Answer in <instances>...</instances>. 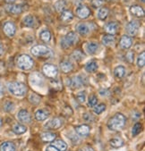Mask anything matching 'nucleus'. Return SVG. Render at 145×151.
Wrapping results in <instances>:
<instances>
[{"instance_id": "f257e3e1", "label": "nucleus", "mask_w": 145, "mask_h": 151, "mask_svg": "<svg viewBox=\"0 0 145 151\" xmlns=\"http://www.w3.org/2000/svg\"><path fill=\"white\" fill-rule=\"evenodd\" d=\"M126 119L125 115L121 113H118L113 115L107 122V128L111 131H121L126 125Z\"/></svg>"}, {"instance_id": "f03ea898", "label": "nucleus", "mask_w": 145, "mask_h": 151, "mask_svg": "<svg viewBox=\"0 0 145 151\" xmlns=\"http://www.w3.org/2000/svg\"><path fill=\"white\" fill-rule=\"evenodd\" d=\"M11 94L16 97H23L27 92L26 86L22 82H11L7 86Z\"/></svg>"}, {"instance_id": "7ed1b4c3", "label": "nucleus", "mask_w": 145, "mask_h": 151, "mask_svg": "<svg viewBox=\"0 0 145 151\" xmlns=\"http://www.w3.org/2000/svg\"><path fill=\"white\" fill-rule=\"evenodd\" d=\"M17 65L21 70H30L33 66V60L27 55H22L17 59Z\"/></svg>"}, {"instance_id": "20e7f679", "label": "nucleus", "mask_w": 145, "mask_h": 151, "mask_svg": "<svg viewBox=\"0 0 145 151\" xmlns=\"http://www.w3.org/2000/svg\"><path fill=\"white\" fill-rule=\"evenodd\" d=\"M32 54L34 55L35 56H50L52 55L51 50L43 45H37L35 47H33L31 50Z\"/></svg>"}, {"instance_id": "39448f33", "label": "nucleus", "mask_w": 145, "mask_h": 151, "mask_svg": "<svg viewBox=\"0 0 145 151\" xmlns=\"http://www.w3.org/2000/svg\"><path fill=\"white\" fill-rule=\"evenodd\" d=\"M77 40H78L77 35L74 32H70L65 36V38L63 39V40L61 42V45L64 48H67L71 46H74L77 42Z\"/></svg>"}, {"instance_id": "423d86ee", "label": "nucleus", "mask_w": 145, "mask_h": 151, "mask_svg": "<svg viewBox=\"0 0 145 151\" xmlns=\"http://www.w3.org/2000/svg\"><path fill=\"white\" fill-rule=\"evenodd\" d=\"M139 28H140V24L137 21H131L126 25V32L129 35L134 36L138 33Z\"/></svg>"}, {"instance_id": "0eeeda50", "label": "nucleus", "mask_w": 145, "mask_h": 151, "mask_svg": "<svg viewBox=\"0 0 145 151\" xmlns=\"http://www.w3.org/2000/svg\"><path fill=\"white\" fill-rule=\"evenodd\" d=\"M62 124H63L62 120L60 118L56 117V118H53L50 121H48V122L46 124L45 127L49 130H57L62 126Z\"/></svg>"}, {"instance_id": "6e6552de", "label": "nucleus", "mask_w": 145, "mask_h": 151, "mask_svg": "<svg viewBox=\"0 0 145 151\" xmlns=\"http://www.w3.org/2000/svg\"><path fill=\"white\" fill-rule=\"evenodd\" d=\"M17 118L22 124H29V123H31V121H32L30 113L25 109H22L19 111V113L17 114Z\"/></svg>"}, {"instance_id": "1a4fd4ad", "label": "nucleus", "mask_w": 145, "mask_h": 151, "mask_svg": "<svg viewBox=\"0 0 145 151\" xmlns=\"http://www.w3.org/2000/svg\"><path fill=\"white\" fill-rule=\"evenodd\" d=\"M43 72L48 77L50 78H55L57 75V68L50 64H46L43 66Z\"/></svg>"}, {"instance_id": "9d476101", "label": "nucleus", "mask_w": 145, "mask_h": 151, "mask_svg": "<svg viewBox=\"0 0 145 151\" xmlns=\"http://www.w3.org/2000/svg\"><path fill=\"white\" fill-rule=\"evenodd\" d=\"M30 81L34 86H42L44 83V79L41 74H40L38 73H34L31 75Z\"/></svg>"}, {"instance_id": "9b49d317", "label": "nucleus", "mask_w": 145, "mask_h": 151, "mask_svg": "<svg viewBox=\"0 0 145 151\" xmlns=\"http://www.w3.org/2000/svg\"><path fill=\"white\" fill-rule=\"evenodd\" d=\"M90 131H91V128L86 125V124H82V125H79L77 127H75V132L78 136H82V137H86L88 136L89 133H90Z\"/></svg>"}, {"instance_id": "f8f14e48", "label": "nucleus", "mask_w": 145, "mask_h": 151, "mask_svg": "<svg viewBox=\"0 0 145 151\" xmlns=\"http://www.w3.org/2000/svg\"><path fill=\"white\" fill-rule=\"evenodd\" d=\"M16 32V28L15 25L13 22H6L4 25V32L8 36V37H13L15 34Z\"/></svg>"}, {"instance_id": "ddd939ff", "label": "nucleus", "mask_w": 145, "mask_h": 151, "mask_svg": "<svg viewBox=\"0 0 145 151\" xmlns=\"http://www.w3.org/2000/svg\"><path fill=\"white\" fill-rule=\"evenodd\" d=\"M91 12H90V9L87 7V6H79L77 9H76V14L78 17L82 18V19H85L87 18L89 15H90Z\"/></svg>"}, {"instance_id": "4468645a", "label": "nucleus", "mask_w": 145, "mask_h": 151, "mask_svg": "<svg viewBox=\"0 0 145 151\" xmlns=\"http://www.w3.org/2000/svg\"><path fill=\"white\" fill-rule=\"evenodd\" d=\"M105 29L107 33H109L110 35L115 34L118 32V23L115 22H108L106 26H105Z\"/></svg>"}, {"instance_id": "2eb2a0df", "label": "nucleus", "mask_w": 145, "mask_h": 151, "mask_svg": "<svg viewBox=\"0 0 145 151\" xmlns=\"http://www.w3.org/2000/svg\"><path fill=\"white\" fill-rule=\"evenodd\" d=\"M119 45H120L121 48H123V49H128L132 46V39L129 36H127V35H124L121 38L120 41H119Z\"/></svg>"}, {"instance_id": "dca6fc26", "label": "nucleus", "mask_w": 145, "mask_h": 151, "mask_svg": "<svg viewBox=\"0 0 145 151\" xmlns=\"http://www.w3.org/2000/svg\"><path fill=\"white\" fill-rule=\"evenodd\" d=\"M85 48H86V51L88 54L94 55L99 49V45L97 43H95V42H89V43L86 44Z\"/></svg>"}, {"instance_id": "f3484780", "label": "nucleus", "mask_w": 145, "mask_h": 151, "mask_svg": "<svg viewBox=\"0 0 145 151\" xmlns=\"http://www.w3.org/2000/svg\"><path fill=\"white\" fill-rule=\"evenodd\" d=\"M52 146L55 147L56 149H58L59 151H66L67 149V145L64 140L61 139H57V140H54L52 142Z\"/></svg>"}, {"instance_id": "a211bd4d", "label": "nucleus", "mask_w": 145, "mask_h": 151, "mask_svg": "<svg viewBox=\"0 0 145 151\" xmlns=\"http://www.w3.org/2000/svg\"><path fill=\"white\" fill-rule=\"evenodd\" d=\"M49 115V113L43 109H39L35 113V118L37 121H45Z\"/></svg>"}, {"instance_id": "6ab92c4d", "label": "nucleus", "mask_w": 145, "mask_h": 151, "mask_svg": "<svg viewBox=\"0 0 145 151\" xmlns=\"http://www.w3.org/2000/svg\"><path fill=\"white\" fill-rule=\"evenodd\" d=\"M56 134L53 133V132H44L41 133L40 135V138L43 141L45 142H50V141H53L55 140L56 139Z\"/></svg>"}, {"instance_id": "aec40b11", "label": "nucleus", "mask_w": 145, "mask_h": 151, "mask_svg": "<svg viewBox=\"0 0 145 151\" xmlns=\"http://www.w3.org/2000/svg\"><path fill=\"white\" fill-rule=\"evenodd\" d=\"M130 11H131L132 14H133L137 17H142L144 15V10L142 9V7H141L139 6H132L130 8Z\"/></svg>"}, {"instance_id": "412c9836", "label": "nucleus", "mask_w": 145, "mask_h": 151, "mask_svg": "<svg viewBox=\"0 0 145 151\" xmlns=\"http://www.w3.org/2000/svg\"><path fill=\"white\" fill-rule=\"evenodd\" d=\"M0 151H16V148L14 143L6 141L1 144V146H0Z\"/></svg>"}, {"instance_id": "4be33fe9", "label": "nucleus", "mask_w": 145, "mask_h": 151, "mask_svg": "<svg viewBox=\"0 0 145 151\" xmlns=\"http://www.w3.org/2000/svg\"><path fill=\"white\" fill-rule=\"evenodd\" d=\"M76 31L78 33H80L81 35H87L89 33V27L87 26V24L85 23H79L76 26Z\"/></svg>"}, {"instance_id": "5701e85b", "label": "nucleus", "mask_w": 145, "mask_h": 151, "mask_svg": "<svg viewBox=\"0 0 145 151\" xmlns=\"http://www.w3.org/2000/svg\"><path fill=\"white\" fill-rule=\"evenodd\" d=\"M125 74H126V68H125V66L118 65V66H117V67L115 68V70H114V75L117 77V78L121 79V78H123L125 76Z\"/></svg>"}, {"instance_id": "b1692460", "label": "nucleus", "mask_w": 145, "mask_h": 151, "mask_svg": "<svg viewBox=\"0 0 145 151\" xmlns=\"http://www.w3.org/2000/svg\"><path fill=\"white\" fill-rule=\"evenodd\" d=\"M73 68H74V66H73L72 63H70L68 61H64V62L60 63V69L65 73H70L73 70Z\"/></svg>"}, {"instance_id": "393cba45", "label": "nucleus", "mask_w": 145, "mask_h": 151, "mask_svg": "<svg viewBox=\"0 0 145 151\" xmlns=\"http://www.w3.org/2000/svg\"><path fill=\"white\" fill-rule=\"evenodd\" d=\"M27 131V127L24 126L23 124H16L13 126V132L15 133V134H23L25 133Z\"/></svg>"}, {"instance_id": "a878e982", "label": "nucleus", "mask_w": 145, "mask_h": 151, "mask_svg": "<svg viewBox=\"0 0 145 151\" xmlns=\"http://www.w3.org/2000/svg\"><path fill=\"white\" fill-rule=\"evenodd\" d=\"M6 9L9 13L14 14H17L22 13V6H18V5H7L6 6Z\"/></svg>"}, {"instance_id": "bb28decb", "label": "nucleus", "mask_w": 145, "mask_h": 151, "mask_svg": "<svg viewBox=\"0 0 145 151\" xmlns=\"http://www.w3.org/2000/svg\"><path fill=\"white\" fill-rule=\"evenodd\" d=\"M83 78L82 76H77L71 81L70 86H72L73 88H80L83 85Z\"/></svg>"}, {"instance_id": "cd10ccee", "label": "nucleus", "mask_w": 145, "mask_h": 151, "mask_svg": "<svg viewBox=\"0 0 145 151\" xmlns=\"http://www.w3.org/2000/svg\"><path fill=\"white\" fill-rule=\"evenodd\" d=\"M109 143L113 147L118 148V147H122L124 145V140L122 139H120V138H113V139H110Z\"/></svg>"}, {"instance_id": "c85d7f7f", "label": "nucleus", "mask_w": 145, "mask_h": 151, "mask_svg": "<svg viewBox=\"0 0 145 151\" xmlns=\"http://www.w3.org/2000/svg\"><path fill=\"white\" fill-rule=\"evenodd\" d=\"M85 70L88 73H95L98 70V64L94 61H92L90 63H88L85 66Z\"/></svg>"}, {"instance_id": "c756f323", "label": "nucleus", "mask_w": 145, "mask_h": 151, "mask_svg": "<svg viewBox=\"0 0 145 151\" xmlns=\"http://www.w3.org/2000/svg\"><path fill=\"white\" fill-rule=\"evenodd\" d=\"M115 37L113 35H110V34H107V35H105L102 39V41H103V44L106 45V46H111L115 43Z\"/></svg>"}, {"instance_id": "7c9ffc66", "label": "nucleus", "mask_w": 145, "mask_h": 151, "mask_svg": "<svg viewBox=\"0 0 145 151\" xmlns=\"http://www.w3.org/2000/svg\"><path fill=\"white\" fill-rule=\"evenodd\" d=\"M23 23L27 27H33L34 24H35L34 17L32 16V15H27V16H25L24 19H23Z\"/></svg>"}, {"instance_id": "2f4dec72", "label": "nucleus", "mask_w": 145, "mask_h": 151, "mask_svg": "<svg viewBox=\"0 0 145 151\" xmlns=\"http://www.w3.org/2000/svg\"><path fill=\"white\" fill-rule=\"evenodd\" d=\"M74 18V14L69 10H64L61 15V19L65 22H70Z\"/></svg>"}, {"instance_id": "473e14b6", "label": "nucleus", "mask_w": 145, "mask_h": 151, "mask_svg": "<svg viewBox=\"0 0 145 151\" xmlns=\"http://www.w3.org/2000/svg\"><path fill=\"white\" fill-rule=\"evenodd\" d=\"M40 39L45 41V42H48L51 39V33L49 31H48V29H45V31H42L40 32Z\"/></svg>"}, {"instance_id": "72a5a7b5", "label": "nucleus", "mask_w": 145, "mask_h": 151, "mask_svg": "<svg viewBox=\"0 0 145 151\" xmlns=\"http://www.w3.org/2000/svg\"><path fill=\"white\" fill-rule=\"evenodd\" d=\"M108 15V9L106 7H102L98 12V18L100 20H105Z\"/></svg>"}, {"instance_id": "f704fd0d", "label": "nucleus", "mask_w": 145, "mask_h": 151, "mask_svg": "<svg viewBox=\"0 0 145 151\" xmlns=\"http://www.w3.org/2000/svg\"><path fill=\"white\" fill-rule=\"evenodd\" d=\"M65 7H66V3L64 0H58V1H56L55 4V9L57 12H63Z\"/></svg>"}, {"instance_id": "c9c22d12", "label": "nucleus", "mask_w": 145, "mask_h": 151, "mask_svg": "<svg viewBox=\"0 0 145 151\" xmlns=\"http://www.w3.org/2000/svg\"><path fill=\"white\" fill-rule=\"evenodd\" d=\"M106 110V105L105 104H99L93 106V111L96 114H100Z\"/></svg>"}, {"instance_id": "e433bc0d", "label": "nucleus", "mask_w": 145, "mask_h": 151, "mask_svg": "<svg viewBox=\"0 0 145 151\" xmlns=\"http://www.w3.org/2000/svg\"><path fill=\"white\" fill-rule=\"evenodd\" d=\"M141 124H140V123H136L134 125H133V130H132V134H133V136H136V135H138L141 132Z\"/></svg>"}, {"instance_id": "4c0bfd02", "label": "nucleus", "mask_w": 145, "mask_h": 151, "mask_svg": "<svg viewBox=\"0 0 145 151\" xmlns=\"http://www.w3.org/2000/svg\"><path fill=\"white\" fill-rule=\"evenodd\" d=\"M144 65H145V53L142 52V53L139 55V57H138V59H137V65H138L140 68H141V67L144 66Z\"/></svg>"}, {"instance_id": "58836bf2", "label": "nucleus", "mask_w": 145, "mask_h": 151, "mask_svg": "<svg viewBox=\"0 0 145 151\" xmlns=\"http://www.w3.org/2000/svg\"><path fill=\"white\" fill-rule=\"evenodd\" d=\"M97 103H98V99L96 98V96H95V95L90 96L89 100H88V105H89V106L93 107L94 106L97 105Z\"/></svg>"}, {"instance_id": "ea45409f", "label": "nucleus", "mask_w": 145, "mask_h": 151, "mask_svg": "<svg viewBox=\"0 0 145 151\" xmlns=\"http://www.w3.org/2000/svg\"><path fill=\"white\" fill-rule=\"evenodd\" d=\"M72 56H73V58H74V60H76V61H81V60L83 58L82 53L81 51H79V50L74 51V52L72 54Z\"/></svg>"}, {"instance_id": "a19ab883", "label": "nucleus", "mask_w": 145, "mask_h": 151, "mask_svg": "<svg viewBox=\"0 0 145 151\" xmlns=\"http://www.w3.org/2000/svg\"><path fill=\"white\" fill-rule=\"evenodd\" d=\"M4 108H5V110H6V112L10 113V112L14 111V103H13V102L7 101V102L5 104Z\"/></svg>"}, {"instance_id": "79ce46f5", "label": "nucleus", "mask_w": 145, "mask_h": 151, "mask_svg": "<svg viewBox=\"0 0 145 151\" xmlns=\"http://www.w3.org/2000/svg\"><path fill=\"white\" fill-rule=\"evenodd\" d=\"M30 101L34 105H38L40 102V98L36 94H32L30 96Z\"/></svg>"}, {"instance_id": "37998d69", "label": "nucleus", "mask_w": 145, "mask_h": 151, "mask_svg": "<svg viewBox=\"0 0 145 151\" xmlns=\"http://www.w3.org/2000/svg\"><path fill=\"white\" fill-rule=\"evenodd\" d=\"M85 98H86V95H85L84 92H80V93H78L77 96H76V99H77L78 102L81 103V104H82V103L85 102V99H86Z\"/></svg>"}, {"instance_id": "c03bdc74", "label": "nucleus", "mask_w": 145, "mask_h": 151, "mask_svg": "<svg viewBox=\"0 0 145 151\" xmlns=\"http://www.w3.org/2000/svg\"><path fill=\"white\" fill-rule=\"evenodd\" d=\"M126 60L129 62V63H133V60H134V54L133 52L130 51L126 54Z\"/></svg>"}, {"instance_id": "a18cd8bd", "label": "nucleus", "mask_w": 145, "mask_h": 151, "mask_svg": "<svg viewBox=\"0 0 145 151\" xmlns=\"http://www.w3.org/2000/svg\"><path fill=\"white\" fill-rule=\"evenodd\" d=\"M51 83H52L53 87H54L56 89H57V90H59V89L62 88V84L60 83L59 81H52Z\"/></svg>"}, {"instance_id": "49530a36", "label": "nucleus", "mask_w": 145, "mask_h": 151, "mask_svg": "<svg viewBox=\"0 0 145 151\" xmlns=\"http://www.w3.org/2000/svg\"><path fill=\"white\" fill-rule=\"evenodd\" d=\"M103 5L102 0H92V6L94 7H100Z\"/></svg>"}, {"instance_id": "de8ad7c7", "label": "nucleus", "mask_w": 145, "mask_h": 151, "mask_svg": "<svg viewBox=\"0 0 145 151\" xmlns=\"http://www.w3.org/2000/svg\"><path fill=\"white\" fill-rule=\"evenodd\" d=\"M79 151H94V150H93V148L91 147H84L81 148Z\"/></svg>"}, {"instance_id": "09e8293b", "label": "nucleus", "mask_w": 145, "mask_h": 151, "mask_svg": "<svg viewBox=\"0 0 145 151\" xmlns=\"http://www.w3.org/2000/svg\"><path fill=\"white\" fill-rule=\"evenodd\" d=\"M46 151H59L58 149H56L55 147H53L52 145L51 146H48L46 149Z\"/></svg>"}, {"instance_id": "8fccbe9b", "label": "nucleus", "mask_w": 145, "mask_h": 151, "mask_svg": "<svg viewBox=\"0 0 145 151\" xmlns=\"http://www.w3.org/2000/svg\"><path fill=\"white\" fill-rule=\"evenodd\" d=\"M4 51H5V49H4V46H3L2 44H0V56H1V55L4 54Z\"/></svg>"}, {"instance_id": "3c124183", "label": "nucleus", "mask_w": 145, "mask_h": 151, "mask_svg": "<svg viewBox=\"0 0 145 151\" xmlns=\"http://www.w3.org/2000/svg\"><path fill=\"white\" fill-rule=\"evenodd\" d=\"M3 95V88H2V85L0 84V97Z\"/></svg>"}, {"instance_id": "603ef678", "label": "nucleus", "mask_w": 145, "mask_h": 151, "mask_svg": "<svg viewBox=\"0 0 145 151\" xmlns=\"http://www.w3.org/2000/svg\"><path fill=\"white\" fill-rule=\"evenodd\" d=\"M6 1L7 2V3H14L15 0H6Z\"/></svg>"}, {"instance_id": "864d4df0", "label": "nucleus", "mask_w": 145, "mask_h": 151, "mask_svg": "<svg viewBox=\"0 0 145 151\" xmlns=\"http://www.w3.org/2000/svg\"><path fill=\"white\" fill-rule=\"evenodd\" d=\"M1 125H2V121H1V119H0V127H1Z\"/></svg>"}]
</instances>
